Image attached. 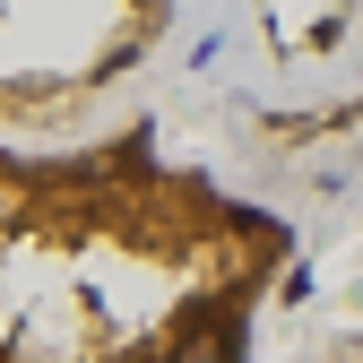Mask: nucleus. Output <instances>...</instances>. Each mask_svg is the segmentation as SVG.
Instances as JSON below:
<instances>
[{
  "instance_id": "f257e3e1",
  "label": "nucleus",
  "mask_w": 363,
  "mask_h": 363,
  "mask_svg": "<svg viewBox=\"0 0 363 363\" xmlns=\"http://www.w3.org/2000/svg\"><path fill=\"white\" fill-rule=\"evenodd\" d=\"M277 234L147 147L0 156V363H242Z\"/></svg>"
}]
</instances>
